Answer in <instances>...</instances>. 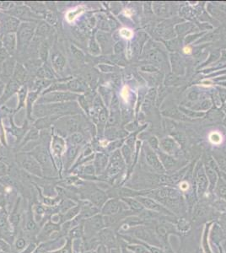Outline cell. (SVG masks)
Returning <instances> with one entry per match:
<instances>
[{
	"label": "cell",
	"instance_id": "obj_1",
	"mask_svg": "<svg viewBox=\"0 0 226 253\" xmlns=\"http://www.w3.org/2000/svg\"><path fill=\"white\" fill-rule=\"evenodd\" d=\"M34 27L29 24H24L19 30V43L21 47H25L33 37Z\"/></svg>",
	"mask_w": 226,
	"mask_h": 253
},
{
	"label": "cell",
	"instance_id": "obj_2",
	"mask_svg": "<svg viewBox=\"0 0 226 253\" xmlns=\"http://www.w3.org/2000/svg\"><path fill=\"white\" fill-rule=\"evenodd\" d=\"M76 95L68 92H53L45 96L41 101L44 102H62L74 99Z\"/></svg>",
	"mask_w": 226,
	"mask_h": 253
},
{
	"label": "cell",
	"instance_id": "obj_3",
	"mask_svg": "<svg viewBox=\"0 0 226 253\" xmlns=\"http://www.w3.org/2000/svg\"><path fill=\"white\" fill-rule=\"evenodd\" d=\"M22 165H23L24 168L26 169L28 171L31 172L33 174L38 175V176L41 175V168L39 166V164L33 158L30 157V156H25L22 160Z\"/></svg>",
	"mask_w": 226,
	"mask_h": 253
},
{
	"label": "cell",
	"instance_id": "obj_4",
	"mask_svg": "<svg viewBox=\"0 0 226 253\" xmlns=\"http://www.w3.org/2000/svg\"><path fill=\"white\" fill-rule=\"evenodd\" d=\"M71 106L72 105L68 103V104H53V105H46V108H47V113L50 112L53 114H58L71 111Z\"/></svg>",
	"mask_w": 226,
	"mask_h": 253
},
{
	"label": "cell",
	"instance_id": "obj_5",
	"mask_svg": "<svg viewBox=\"0 0 226 253\" xmlns=\"http://www.w3.org/2000/svg\"><path fill=\"white\" fill-rule=\"evenodd\" d=\"M3 45L7 52L13 53L16 47V37L14 33H9L3 37Z\"/></svg>",
	"mask_w": 226,
	"mask_h": 253
},
{
	"label": "cell",
	"instance_id": "obj_6",
	"mask_svg": "<svg viewBox=\"0 0 226 253\" xmlns=\"http://www.w3.org/2000/svg\"><path fill=\"white\" fill-rule=\"evenodd\" d=\"M52 62H53V67L58 71L62 70L66 64L65 58L60 53H56L53 54L52 57Z\"/></svg>",
	"mask_w": 226,
	"mask_h": 253
},
{
	"label": "cell",
	"instance_id": "obj_7",
	"mask_svg": "<svg viewBox=\"0 0 226 253\" xmlns=\"http://www.w3.org/2000/svg\"><path fill=\"white\" fill-rule=\"evenodd\" d=\"M19 88H20V84H19L17 81H15V80H12V81L9 82V84H8V86H7V88H6L5 92H4V94H3V96H2V99H1V101H3L4 100L8 99L9 97H10L13 94L15 93L16 90H19Z\"/></svg>",
	"mask_w": 226,
	"mask_h": 253
},
{
	"label": "cell",
	"instance_id": "obj_8",
	"mask_svg": "<svg viewBox=\"0 0 226 253\" xmlns=\"http://www.w3.org/2000/svg\"><path fill=\"white\" fill-rule=\"evenodd\" d=\"M35 157L37 159L41 165H49L50 163V158L48 156L47 150L43 148H38L35 153Z\"/></svg>",
	"mask_w": 226,
	"mask_h": 253
},
{
	"label": "cell",
	"instance_id": "obj_9",
	"mask_svg": "<svg viewBox=\"0 0 226 253\" xmlns=\"http://www.w3.org/2000/svg\"><path fill=\"white\" fill-rule=\"evenodd\" d=\"M64 141L62 138L58 137L54 138L53 141V149L54 154L57 155H61L62 153L64 151L65 148Z\"/></svg>",
	"mask_w": 226,
	"mask_h": 253
},
{
	"label": "cell",
	"instance_id": "obj_10",
	"mask_svg": "<svg viewBox=\"0 0 226 253\" xmlns=\"http://www.w3.org/2000/svg\"><path fill=\"white\" fill-rule=\"evenodd\" d=\"M87 227L91 230H100L103 227V220L100 216H95L87 221Z\"/></svg>",
	"mask_w": 226,
	"mask_h": 253
},
{
	"label": "cell",
	"instance_id": "obj_11",
	"mask_svg": "<svg viewBox=\"0 0 226 253\" xmlns=\"http://www.w3.org/2000/svg\"><path fill=\"white\" fill-rule=\"evenodd\" d=\"M119 210V206L116 201H110L106 204L103 208V213L105 214H114L117 213Z\"/></svg>",
	"mask_w": 226,
	"mask_h": 253
},
{
	"label": "cell",
	"instance_id": "obj_12",
	"mask_svg": "<svg viewBox=\"0 0 226 253\" xmlns=\"http://www.w3.org/2000/svg\"><path fill=\"white\" fill-rule=\"evenodd\" d=\"M19 25H20V22L18 21L17 19L15 18L10 17L9 19H7L4 22V27L6 28V30L8 31L13 32L17 30V29L19 28Z\"/></svg>",
	"mask_w": 226,
	"mask_h": 253
},
{
	"label": "cell",
	"instance_id": "obj_13",
	"mask_svg": "<svg viewBox=\"0 0 226 253\" xmlns=\"http://www.w3.org/2000/svg\"><path fill=\"white\" fill-rule=\"evenodd\" d=\"M84 11H85V8H84L83 6H79V7H77V8H75L74 9L69 10V11L67 13L66 18H67V20H68L69 22H72V21H74L79 15H81Z\"/></svg>",
	"mask_w": 226,
	"mask_h": 253
},
{
	"label": "cell",
	"instance_id": "obj_14",
	"mask_svg": "<svg viewBox=\"0 0 226 253\" xmlns=\"http://www.w3.org/2000/svg\"><path fill=\"white\" fill-rule=\"evenodd\" d=\"M209 141L214 144V145H219L220 144L222 141H223V137L221 135L220 133H219L218 131H214L211 132L209 135Z\"/></svg>",
	"mask_w": 226,
	"mask_h": 253
},
{
	"label": "cell",
	"instance_id": "obj_15",
	"mask_svg": "<svg viewBox=\"0 0 226 253\" xmlns=\"http://www.w3.org/2000/svg\"><path fill=\"white\" fill-rule=\"evenodd\" d=\"M68 88L72 91L82 92L84 91V84L78 79H74L68 84Z\"/></svg>",
	"mask_w": 226,
	"mask_h": 253
},
{
	"label": "cell",
	"instance_id": "obj_16",
	"mask_svg": "<svg viewBox=\"0 0 226 253\" xmlns=\"http://www.w3.org/2000/svg\"><path fill=\"white\" fill-rule=\"evenodd\" d=\"M25 69L21 67V65H17L16 69H15V80L20 84V83L24 82V80L25 79Z\"/></svg>",
	"mask_w": 226,
	"mask_h": 253
},
{
	"label": "cell",
	"instance_id": "obj_17",
	"mask_svg": "<svg viewBox=\"0 0 226 253\" xmlns=\"http://www.w3.org/2000/svg\"><path fill=\"white\" fill-rule=\"evenodd\" d=\"M100 237L102 239V241L106 244H111L114 242V237L112 236V232H110L109 230H105L102 231L100 234Z\"/></svg>",
	"mask_w": 226,
	"mask_h": 253
},
{
	"label": "cell",
	"instance_id": "obj_18",
	"mask_svg": "<svg viewBox=\"0 0 226 253\" xmlns=\"http://www.w3.org/2000/svg\"><path fill=\"white\" fill-rule=\"evenodd\" d=\"M91 201L94 203L95 204H96L97 206H100L104 203L105 201V197L103 194L100 193V192H96L90 197Z\"/></svg>",
	"mask_w": 226,
	"mask_h": 253
},
{
	"label": "cell",
	"instance_id": "obj_19",
	"mask_svg": "<svg viewBox=\"0 0 226 253\" xmlns=\"http://www.w3.org/2000/svg\"><path fill=\"white\" fill-rule=\"evenodd\" d=\"M49 31V26L46 23H41L36 30V35L40 37H44Z\"/></svg>",
	"mask_w": 226,
	"mask_h": 253
},
{
	"label": "cell",
	"instance_id": "obj_20",
	"mask_svg": "<svg viewBox=\"0 0 226 253\" xmlns=\"http://www.w3.org/2000/svg\"><path fill=\"white\" fill-rule=\"evenodd\" d=\"M47 53H48V44L47 42L44 41L41 43V47H40V57L43 61L47 60Z\"/></svg>",
	"mask_w": 226,
	"mask_h": 253
},
{
	"label": "cell",
	"instance_id": "obj_21",
	"mask_svg": "<svg viewBox=\"0 0 226 253\" xmlns=\"http://www.w3.org/2000/svg\"><path fill=\"white\" fill-rule=\"evenodd\" d=\"M83 141V136L82 134H79V133H74L73 135H71V137L69 138V142L72 144H79L80 143Z\"/></svg>",
	"mask_w": 226,
	"mask_h": 253
},
{
	"label": "cell",
	"instance_id": "obj_22",
	"mask_svg": "<svg viewBox=\"0 0 226 253\" xmlns=\"http://www.w3.org/2000/svg\"><path fill=\"white\" fill-rule=\"evenodd\" d=\"M34 112H35V115L36 116H44L46 114H47V108L46 106L43 105H37L35 106V109H34Z\"/></svg>",
	"mask_w": 226,
	"mask_h": 253
},
{
	"label": "cell",
	"instance_id": "obj_23",
	"mask_svg": "<svg viewBox=\"0 0 226 253\" xmlns=\"http://www.w3.org/2000/svg\"><path fill=\"white\" fill-rule=\"evenodd\" d=\"M119 34H120L122 37L125 38V39H131L133 36V32L130 29H127V28L121 29L120 31H119Z\"/></svg>",
	"mask_w": 226,
	"mask_h": 253
},
{
	"label": "cell",
	"instance_id": "obj_24",
	"mask_svg": "<svg viewBox=\"0 0 226 253\" xmlns=\"http://www.w3.org/2000/svg\"><path fill=\"white\" fill-rule=\"evenodd\" d=\"M71 50H72V53H73V55L74 56V58H76L77 59H79V60H83V59H84V58H85L84 53H83L79 48H77V47H74V46H72V47H71Z\"/></svg>",
	"mask_w": 226,
	"mask_h": 253
},
{
	"label": "cell",
	"instance_id": "obj_25",
	"mask_svg": "<svg viewBox=\"0 0 226 253\" xmlns=\"http://www.w3.org/2000/svg\"><path fill=\"white\" fill-rule=\"evenodd\" d=\"M82 233H83V230H82V227H76V228H74V230H72L70 233V236L71 237H73V238H79V237H80V236H82Z\"/></svg>",
	"mask_w": 226,
	"mask_h": 253
},
{
	"label": "cell",
	"instance_id": "obj_26",
	"mask_svg": "<svg viewBox=\"0 0 226 253\" xmlns=\"http://www.w3.org/2000/svg\"><path fill=\"white\" fill-rule=\"evenodd\" d=\"M67 127H68V129L69 131L74 132L78 128V122L74 119L68 120V122H67Z\"/></svg>",
	"mask_w": 226,
	"mask_h": 253
},
{
	"label": "cell",
	"instance_id": "obj_27",
	"mask_svg": "<svg viewBox=\"0 0 226 253\" xmlns=\"http://www.w3.org/2000/svg\"><path fill=\"white\" fill-rule=\"evenodd\" d=\"M79 211V207H76V208H73V209L69 210V211L67 213V214L65 215V218H67V219H70V218H74V216L78 214Z\"/></svg>",
	"mask_w": 226,
	"mask_h": 253
},
{
	"label": "cell",
	"instance_id": "obj_28",
	"mask_svg": "<svg viewBox=\"0 0 226 253\" xmlns=\"http://www.w3.org/2000/svg\"><path fill=\"white\" fill-rule=\"evenodd\" d=\"M144 204L146 205L145 207H147V208H150V209H154V210H162L163 208H162L161 207L159 206V205H157L156 204H155V203H153V202H150V201H148V202H144Z\"/></svg>",
	"mask_w": 226,
	"mask_h": 253
},
{
	"label": "cell",
	"instance_id": "obj_29",
	"mask_svg": "<svg viewBox=\"0 0 226 253\" xmlns=\"http://www.w3.org/2000/svg\"><path fill=\"white\" fill-rule=\"evenodd\" d=\"M76 153H77V148H75V147H71V148L68 149V154H67V155H68V160H73V159L74 158V156H75Z\"/></svg>",
	"mask_w": 226,
	"mask_h": 253
},
{
	"label": "cell",
	"instance_id": "obj_30",
	"mask_svg": "<svg viewBox=\"0 0 226 253\" xmlns=\"http://www.w3.org/2000/svg\"><path fill=\"white\" fill-rule=\"evenodd\" d=\"M121 96H122V97L123 98L124 101H127L128 100V97H129V89H128L127 86L123 87V89L122 90V92H121Z\"/></svg>",
	"mask_w": 226,
	"mask_h": 253
},
{
	"label": "cell",
	"instance_id": "obj_31",
	"mask_svg": "<svg viewBox=\"0 0 226 253\" xmlns=\"http://www.w3.org/2000/svg\"><path fill=\"white\" fill-rule=\"evenodd\" d=\"M15 246L17 248L18 250H21L25 246V241L23 238H21L18 240L16 243H15Z\"/></svg>",
	"mask_w": 226,
	"mask_h": 253
},
{
	"label": "cell",
	"instance_id": "obj_32",
	"mask_svg": "<svg viewBox=\"0 0 226 253\" xmlns=\"http://www.w3.org/2000/svg\"><path fill=\"white\" fill-rule=\"evenodd\" d=\"M43 69H44V78H46V79H53V74L50 68L47 67H45L43 68Z\"/></svg>",
	"mask_w": 226,
	"mask_h": 253
},
{
	"label": "cell",
	"instance_id": "obj_33",
	"mask_svg": "<svg viewBox=\"0 0 226 253\" xmlns=\"http://www.w3.org/2000/svg\"><path fill=\"white\" fill-rule=\"evenodd\" d=\"M12 66H11V63L9 61L6 62L5 63H4V72H5L7 74H10V73H12Z\"/></svg>",
	"mask_w": 226,
	"mask_h": 253
},
{
	"label": "cell",
	"instance_id": "obj_34",
	"mask_svg": "<svg viewBox=\"0 0 226 253\" xmlns=\"http://www.w3.org/2000/svg\"><path fill=\"white\" fill-rule=\"evenodd\" d=\"M7 226H8V224H7L6 218L3 216H0V230H4Z\"/></svg>",
	"mask_w": 226,
	"mask_h": 253
},
{
	"label": "cell",
	"instance_id": "obj_35",
	"mask_svg": "<svg viewBox=\"0 0 226 253\" xmlns=\"http://www.w3.org/2000/svg\"><path fill=\"white\" fill-rule=\"evenodd\" d=\"M0 249H2L3 251H6V252H8V251H9V245L7 244L5 241H1L0 240Z\"/></svg>",
	"mask_w": 226,
	"mask_h": 253
},
{
	"label": "cell",
	"instance_id": "obj_36",
	"mask_svg": "<svg viewBox=\"0 0 226 253\" xmlns=\"http://www.w3.org/2000/svg\"><path fill=\"white\" fill-rule=\"evenodd\" d=\"M47 21L51 24H54L55 22H56V16L53 15V13L48 14V15H47Z\"/></svg>",
	"mask_w": 226,
	"mask_h": 253
},
{
	"label": "cell",
	"instance_id": "obj_37",
	"mask_svg": "<svg viewBox=\"0 0 226 253\" xmlns=\"http://www.w3.org/2000/svg\"><path fill=\"white\" fill-rule=\"evenodd\" d=\"M35 244H30L29 246L27 247L26 250L25 251H24L23 253H31V252H32V251L34 250V249H35Z\"/></svg>",
	"mask_w": 226,
	"mask_h": 253
},
{
	"label": "cell",
	"instance_id": "obj_38",
	"mask_svg": "<svg viewBox=\"0 0 226 253\" xmlns=\"http://www.w3.org/2000/svg\"><path fill=\"white\" fill-rule=\"evenodd\" d=\"M35 212L38 214H42L44 213V208L40 206H36L35 207Z\"/></svg>",
	"mask_w": 226,
	"mask_h": 253
},
{
	"label": "cell",
	"instance_id": "obj_39",
	"mask_svg": "<svg viewBox=\"0 0 226 253\" xmlns=\"http://www.w3.org/2000/svg\"><path fill=\"white\" fill-rule=\"evenodd\" d=\"M6 174V166L3 163H0V176Z\"/></svg>",
	"mask_w": 226,
	"mask_h": 253
},
{
	"label": "cell",
	"instance_id": "obj_40",
	"mask_svg": "<svg viewBox=\"0 0 226 253\" xmlns=\"http://www.w3.org/2000/svg\"><path fill=\"white\" fill-rule=\"evenodd\" d=\"M180 187H181V189L183 190V191H186V190L188 189L189 185H188L187 182L184 181V182H182V183H181V185H180Z\"/></svg>",
	"mask_w": 226,
	"mask_h": 253
},
{
	"label": "cell",
	"instance_id": "obj_41",
	"mask_svg": "<svg viewBox=\"0 0 226 253\" xmlns=\"http://www.w3.org/2000/svg\"><path fill=\"white\" fill-rule=\"evenodd\" d=\"M35 228V224H34L32 221H30L29 223L27 224V229H28V230H34Z\"/></svg>",
	"mask_w": 226,
	"mask_h": 253
},
{
	"label": "cell",
	"instance_id": "obj_42",
	"mask_svg": "<svg viewBox=\"0 0 226 253\" xmlns=\"http://www.w3.org/2000/svg\"><path fill=\"white\" fill-rule=\"evenodd\" d=\"M183 51H184V53H185L186 54H190V53H191V48L190 47H184Z\"/></svg>",
	"mask_w": 226,
	"mask_h": 253
},
{
	"label": "cell",
	"instance_id": "obj_43",
	"mask_svg": "<svg viewBox=\"0 0 226 253\" xmlns=\"http://www.w3.org/2000/svg\"><path fill=\"white\" fill-rule=\"evenodd\" d=\"M124 14H125L127 16H131V15H132V12L130 11L129 9H126V10L124 11Z\"/></svg>",
	"mask_w": 226,
	"mask_h": 253
},
{
	"label": "cell",
	"instance_id": "obj_44",
	"mask_svg": "<svg viewBox=\"0 0 226 253\" xmlns=\"http://www.w3.org/2000/svg\"><path fill=\"white\" fill-rule=\"evenodd\" d=\"M4 204V199H3V196L0 195V207L3 206Z\"/></svg>",
	"mask_w": 226,
	"mask_h": 253
},
{
	"label": "cell",
	"instance_id": "obj_45",
	"mask_svg": "<svg viewBox=\"0 0 226 253\" xmlns=\"http://www.w3.org/2000/svg\"><path fill=\"white\" fill-rule=\"evenodd\" d=\"M3 190V186H1V185H0V192H2Z\"/></svg>",
	"mask_w": 226,
	"mask_h": 253
}]
</instances>
